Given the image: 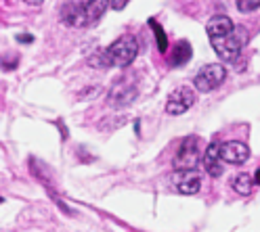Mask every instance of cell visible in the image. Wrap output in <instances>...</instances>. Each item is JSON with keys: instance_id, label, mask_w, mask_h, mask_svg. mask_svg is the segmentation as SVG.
I'll list each match as a JSON object with an SVG mask.
<instances>
[{"instance_id": "cell-1", "label": "cell", "mask_w": 260, "mask_h": 232, "mask_svg": "<svg viewBox=\"0 0 260 232\" xmlns=\"http://www.w3.org/2000/svg\"><path fill=\"white\" fill-rule=\"evenodd\" d=\"M210 44L224 63H233L243 46V29L235 27L226 15H214L206 25Z\"/></svg>"}, {"instance_id": "cell-2", "label": "cell", "mask_w": 260, "mask_h": 232, "mask_svg": "<svg viewBox=\"0 0 260 232\" xmlns=\"http://www.w3.org/2000/svg\"><path fill=\"white\" fill-rule=\"evenodd\" d=\"M139 42L133 36H120L116 42H111L105 48L107 65H116V67H126L137 59Z\"/></svg>"}, {"instance_id": "cell-3", "label": "cell", "mask_w": 260, "mask_h": 232, "mask_svg": "<svg viewBox=\"0 0 260 232\" xmlns=\"http://www.w3.org/2000/svg\"><path fill=\"white\" fill-rule=\"evenodd\" d=\"M204 142L200 136H187L181 146H178V151L174 155V170L176 172H185V170H195L198 168L200 159H204Z\"/></svg>"}, {"instance_id": "cell-4", "label": "cell", "mask_w": 260, "mask_h": 232, "mask_svg": "<svg viewBox=\"0 0 260 232\" xmlns=\"http://www.w3.org/2000/svg\"><path fill=\"white\" fill-rule=\"evenodd\" d=\"M224 80H226V69L222 67V65L212 63V65H206L204 69H200V73L193 80V86L200 92H212L214 88H218L222 84Z\"/></svg>"}, {"instance_id": "cell-5", "label": "cell", "mask_w": 260, "mask_h": 232, "mask_svg": "<svg viewBox=\"0 0 260 232\" xmlns=\"http://www.w3.org/2000/svg\"><path fill=\"white\" fill-rule=\"evenodd\" d=\"M193 103H195V92L189 86H178L168 96L166 113H170V115H183L185 111H189L193 107Z\"/></svg>"}, {"instance_id": "cell-6", "label": "cell", "mask_w": 260, "mask_h": 232, "mask_svg": "<svg viewBox=\"0 0 260 232\" xmlns=\"http://www.w3.org/2000/svg\"><path fill=\"white\" fill-rule=\"evenodd\" d=\"M135 98H137V86L128 84V82H118V84L111 86L109 96H107V103H109V107L122 109V107L133 103Z\"/></svg>"}, {"instance_id": "cell-7", "label": "cell", "mask_w": 260, "mask_h": 232, "mask_svg": "<svg viewBox=\"0 0 260 232\" xmlns=\"http://www.w3.org/2000/svg\"><path fill=\"white\" fill-rule=\"evenodd\" d=\"M174 184H176V190L181 195H195V192H200V188H202V174L198 170L176 172Z\"/></svg>"}, {"instance_id": "cell-8", "label": "cell", "mask_w": 260, "mask_h": 232, "mask_svg": "<svg viewBox=\"0 0 260 232\" xmlns=\"http://www.w3.org/2000/svg\"><path fill=\"white\" fill-rule=\"evenodd\" d=\"M220 155H222V161H224V163L241 165V163H246V161H248V157H250V148L243 144V142L229 140V142L220 144Z\"/></svg>"}, {"instance_id": "cell-9", "label": "cell", "mask_w": 260, "mask_h": 232, "mask_svg": "<svg viewBox=\"0 0 260 232\" xmlns=\"http://www.w3.org/2000/svg\"><path fill=\"white\" fill-rule=\"evenodd\" d=\"M84 7H86V3L82 5L80 0H72V3H68L63 7V11H61V21L72 25V27H86Z\"/></svg>"}, {"instance_id": "cell-10", "label": "cell", "mask_w": 260, "mask_h": 232, "mask_svg": "<svg viewBox=\"0 0 260 232\" xmlns=\"http://www.w3.org/2000/svg\"><path fill=\"white\" fill-rule=\"evenodd\" d=\"M204 168L206 172L212 176V178H218L222 174V155H220V144L212 142L208 144L206 153H204Z\"/></svg>"}, {"instance_id": "cell-11", "label": "cell", "mask_w": 260, "mask_h": 232, "mask_svg": "<svg viewBox=\"0 0 260 232\" xmlns=\"http://www.w3.org/2000/svg\"><path fill=\"white\" fill-rule=\"evenodd\" d=\"M109 7H111V0H88L86 7H84V13H86V27H88V25H94L96 21H99Z\"/></svg>"}, {"instance_id": "cell-12", "label": "cell", "mask_w": 260, "mask_h": 232, "mask_svg": "<svg viewBox=\"0 0 260 232\" xmlns=\"http://www.w3.org/2000/svg\"><path fill=\"white\" fill-rule=\"evenodd\" d=\"M191 59V44L189 42H176L172 53H170V65H174V67H181V65H185L187 61Z\"/></svg>"}, {"instance_id": "cell-13", "label": "cell", "mask_w": 260, "mask_h": 232, "mask_svg": "<svg viewBox=\"0 0 260 232\" xmlns=\"http://www.w3.org/2000/svg\"><path fill=\"white\" fill-rule=\"evenodd\" d=\"M256 184H258L256 178L250 176V174H239V176L233 180V188H235V192H239V195H250Z\"/></svg>"}, {"instance_id": "cell-14", "label": "cell", "mask_w": 260, "mask_h": 232, "mask_svg": "<svg viewBox=\"0 0 260 232\" xmlns=\"http://www.w3.org/2000/svg\"><path fill=\"white\" fill-rule=\"evenodd\" d=\"M149 25H151V29L155 31V40H157V48H159V53H166V48H168V40H166L164 29H161V25H159L155 19H149Z\"/></svg>"}, {"instance_id": "cell-15", "label": "cell", "mask_w": 260, "mask_h": 232, "mask_svg": "<svg viewBox=\"0 0 260 232\" xmlns=\"http://www.w3.org/2000/svg\"><path fill=\"white\" fill-rule=\"evenodd\" d=\"M237 9L241 13H252V11L260 9V0H237Z\"/></svg>"}, {"instance_id": "cell-16", "label": "cell", "mask_w": 260, "mask_h": 232, "mask_svg": "<svg viewBox=\"0 0 260 232\" xmlns=\"http://www.w3.org/2000/svg\"><path fill=\"white\" fill-rule=\"evenodd\" d=\"M126 5H128V0H111V9H116V11H122Z\"/></svg>"}, {"instance_id": "cell-17", "label": "cell", "mask_w": 260, "mask_h": 232, "mask_svg": "<svg viewBox=\"0 0 260 232\" xmlns=\"http://www.w3.org/2000/svg\"><path fill=\"white\" fill-rule=\"evenodd\" d=\"M17 40H19V42H23V44H27V42H31V40H34V36H29V34H21Z\"/></svg>"}, {"instance_id": "cell-18", "label": "cell", "mask_w": 260, "mask_h": 232, "mask_svg": "<svg viewBox=\"0 0 260 232\" xmlns=\"http://www.w3.org/2000/svg\"><path fill=\"white\" fill-rule=\"evenodd\" d=\"M25 3H27V5H31V7H40V5L44 3V0H25Z\"/></svg>"}, {"instance_id": "cell-19", "label": "cell", "mask_w": 260, "mask_h": 232, "mask_svg": "<svg viewBox=\"0 0 260 232\" xmlns=\"http://www.w3.org/2000/svg\"><path fill=\"white\" fill-rule=\"evenodd\" d=\"M254 178H256V182L260 184V168H258V172H256V176H254Z\"/></svg>"}]
</instances>
